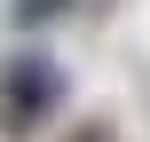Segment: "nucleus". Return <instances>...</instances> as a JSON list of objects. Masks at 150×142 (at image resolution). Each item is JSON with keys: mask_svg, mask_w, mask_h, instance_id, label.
Masks as SVG:
<instances>
[{"mask_svg": "<svg viewBox=\"0 0 150 142\" xmlns=\"http://www.w3.org/2000/svg\"><path fill=\"white\" fill-rule=\"evenodd\" d=\"M63 142H111V126H95V119H87V126H71Z\"/></svg>", "mask_w": 150, "mask_h": 142, "instance_id": "3", "label": "nucleus"}, {"mask_svg": "<svg viewBox=\"0 0 150 142\" xmlns=\"http://www.w3.org/2000/svg\"><path fill=\"white\" fill-rule=\"evenodd\" d=\"M63 8H71V0H16L8 16H16V32H40V24H55Z\"/></svg>", "mask_w": 150, "mask_h": 142, "instance_id": "2", "label": "nucleus"}, {"mask_svg": "<svg viewBox=\"0 0 150 142\" xmlns=\"http://www.w3.org/2000/svg\"><path fill=\"white\" fill-rule=\"evenodd\" d=\"M55 95H63V79H55V63L47 55H16V63H0V134H40L47 126V111H55Z\"/></svg>", "mask_w": 150, "mask_h": 142, "instance_id": "1", "label": "nucleus"}]
</instances>
